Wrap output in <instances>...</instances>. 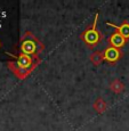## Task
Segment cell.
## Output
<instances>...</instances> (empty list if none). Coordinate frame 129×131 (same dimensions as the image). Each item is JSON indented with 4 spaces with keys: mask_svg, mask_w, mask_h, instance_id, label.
<instances>
[{
    "mask_svg": "<svg viewBox=\"0 0 129 131\" xmlns=\"http://www.w3.org/2000/svg\"><path fill=\"white\" fill-rule=\"evenodd\" d=\"M7 55L12 56L15 59V62L8 63V67L21 80H24L41 62L39 56H27L23 54H19L17 56V55H13L9 52H7Z\"/></svg>",
    "mask_w": 129,
    "mask_h": 131,
    "instance_id": "obj_1",
    "label": "cell"
},
{
    "mask_svg": "<svg viewBox=\"0 0 129 131\" xmlns=\"http://www.w3.org/2000/svg\"><path fill=\"white\" fill-rule=\"evenodd\" d=\"M44 43L31 32H25L21 38L19 42V51L27 56H39V54L44 50Z\"/></svg>",
    "mask_w": 129,
    "mask_h": 131,
    "instance_id": "obj_2",
    "label": "cell"
},
{
    "mask_svg": "<svg viewBox=\"0 0 129 131\" xmlns=\"http://www.w3.org/2000/svg\"><path fill=\"white\" fill-rule=\"evenodd\" d=\"M98 16H100L98 13H96L92 25H90L89 27H87V29L85 30V32L81 33V36H80L81 40H83V42H85L86 45H88L89 47H94V46H96V45H98L101 42V40H102V38H103L102 33L97 30Z\"/></svg>",
    "mask_w": 129,
    "mask_h": 131,
    "instance_id": "obj_3",
    "label": "cell"
},
{
    "mask_svg": "<svg viewBox=\"0 0 129 131\" xmlns=\"http://www.w3.org/2000/svg\"><path fill=\"white\" fill-rule=\"evenodd\" d=\"M102 52H103V58H104V60L107 63H111V64L117 63L118 60L121 58V56H122L121 50L118 49V48L112 47V46L107 47L104 51H102Z\"/></svg>",
    "mask_w": 129,
    "mask_h": 131,
    "instance_id": "obj_4",
    "label": "cell"
},
{
    "mask_svg": "<svg viewBox=\"0 0 129 131\" xmlns=\"http://www.w3.org/2000/svg\"><path fill=\"white\" fill-rule=\"evenodd\" d=\"M107 41H108V43H110L112 47L120 49V48H122L126 45V42H127V39H125V38L121 36V34L119 33L118 31H115L114 33L111 34V37L107 39Z\"/></svg>",
    "mask_w": 129,
    "mask_h": 131,
    "instance_id": "obj_5",
    "label": "cell"
},
{
    "mask_svg": "<svg viewBox=\"0 0 129 131\" xmlns=\"http://www.w3.org/2000/svg\"><path fill=\"white\" fill-rule=\"evenodd\" d=\"M108 25V26H112L114 27L115 30L119 32V33L121 34L125 39H129V23L128 22H122L120 25H117V24H113V23H110V22H107L106 23Z\"/></svg>",
    "mask_w": 129,
    "mask_h": 131,
    "instance_id": "obj_6",
    "label": "cell"
},
{
    "mask_svg": "<svg viewBox=\"0 0 129 131\" xmlns=\"http://www.w3.org/2000/svg\"><path fill=\"white\" fill-rule=\"evenodd\" d=\"M93 107H94V110L96 112L98 113H104L106 111V108H107V104L104 102V99H102V98H98V99L95 100V103L93 104Z\"/></svg>",
    "mask_w": 129,
    "mask_h": 131,
    "instance_id": "obj_7",
    "label": "cell"
},
{
    "mask_svg": "<svg viewBox=\"0 0 129 131\" xmlns=\"http://www.w3.org/2000/svg\"><path fill=\"white\" fill-rule=\"evenodd\" d=\"M110 89L112 90L113 92H115V94H120V92L123 91L125 85H123V83L120 81V80L115 79V80H113V81L110 83Z\"/></svg>",
    "mask_w": 129,
    "mask_h": 131,
    "instance_id": "obj_8",
    "label": "cell"
},
{
    "mask_svg": "<svg viewBox=\"0 0 129 131\" xmlns=\"http://www.w3.org/2000/svg\"><path fill=\"white\" fill-rule=\"evenodd\" d=\"M89 59H90V62H92L93 64L95 65V66H98V65H100L101 63L104 60V58H103V52H101V51H94L89 56Z\"/></svg>",
    "mask_w": 129,
    "mask_h": 131,
    "instance_id": "obj_9",
    "label": "cell"
},
{
    "mask_svg": "<svg viewBox=\"0 0 129 131\" xmlns=\"http://www.w3.org/2000/svg\"><path fill=\"white\" fill-rule=\"evenodd\" d=\"M0 48H1V42H0Z\"/></svg>",
    "mask_w": 129,
    "mask_h": 131,
    "instance_id": "obj_10",
    "label": "cell"
}]
</instances>
